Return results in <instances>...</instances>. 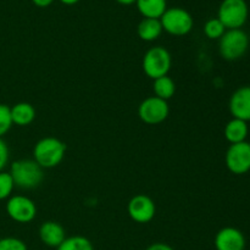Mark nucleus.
Here are the masks:
<instances>
[{
    "label": "nucleus",
    "instance_id": "f257e3e1",
    "mask_svg": "<svg viewBox=\"0 0 250 250\" xmlns=\"http://www.w3.org/2000/svg\"><path fill=\"white\" fill-rule=\"evenodd\" d=\"M66 154V146L55 137L39 139L33 148V160L42 168H54L62 163Z\"/></svg>",
    "mask_w": 250,
    "mask_h": 250
},
{
    "label": "nucleus",
    "instance_id": "f03ea898",
    "mask_svg": "<svg viewBox=\"0 0 250 250\" xmlns=\"http://www.w3.org/2000/svg\"><path fill=\"white\" fill-rule=\"evenodd\" d=\"M9 172L14 180L15 187L21 189H34L41 186L44 178L43 168L31 159L14 161Z\"/></svg>",
    "mask_w": 250,
    "mask_h": 250
},
{
    "label": "nucleus",
    "instance_id": "9d476101",
    "mask_svg": "<svg viewBox=\"0 0 250 250\" xmlns=\"http://www.w3.org/2000/svg\"><path fill=\"white\" fill-rule=\"evenodd\" d=\"M129 217L137 224H148L155 217L156 207L154 200L146 194H137L127 205Z\"/></svg>",
    "mask_w": 250,
    "mask_h": 250
},
{
    "label": "nucleus",
    "instance_id": "f8f14e48",
    "mask_svg": "<svg viewBox=\"0 0 250 250\" xmlns=\"http://www.w3.org/2000/svg\"><path fill=\"white\" fill-rule=\"evenodd\" d=\"M229 112L233 119L250 121V85L239 87L229 98Z\"/></svg>",
    "mask_w": 250,
    "mask_h": 250
},
{
    "label": "nucleus",
    "instance_id": "dca6fc26",
    "mask_svg": "<svg viewBox=\"0 0 250 250\" xmlns=\"http://www.w3.org/2000/svg\"><path fill=\"white\" fill-rule=\"evenodd\" d=\"M248 133V122L242 121V120L232 119L225 126V138H226L227 142H229V144H237L242 143V142H246Z\"/></svg>",
    "mask_w": 250,
    "mask_h": 250
},
{
    "label": "nucleus",
    "instance_id": "5701e85b",
    "mask_svg": "<svg viewBox=\"0 0 250 250\" xmlns=\"http://www.w3.org/2000/svg\"><path fill=\"white\" fill-rule=\"evenodd\" d=\"M0 250H28L26 243L16 237H5L0 239Z\"/></svg>",
    "mask_w": 250,
    "mask_h": 250
},
{
    "label": "nucleus",
    "instance_id": "20e7f679",
    "mask_svg": "<svg viewBox=\"0 0 250 250\" xmlns=\"http://www.w3.org/2000/svg\"><path fill=\"white\" fill-rule=\"evenodd\" d=\"M171 65H172V58L170 51L160 45L149 49L144 54L143 62H142L144 73L153 81L167 76L171 70Z\"/></svg>",
    "mask_w": 250,
    "mask_h": 250
},
{
    "label": "nucleus",
    "instance_id": "423d86ee",
    "mask_svg": "<svg viewBox=\"0 0 250 250\" xmlns=\"http://www.w3.org/2000/svg\"><path fill=\"white\" fill-rule=\"evenodd\" d=\"M161 26L166 33L175 37L187 36L194 26V20L189 11L182 7H170L160 17Z\"/></svg>",
    "mask_w": 250,
    "mask_h": 250
},
{
    "label": "nucleus",
    "instance_id": "393cba45",
    "mask_svg": "<svg viewBox=\"0 0 250 250\" xmlns=\"http://www.w3.org/2000/svg\"><path fill=\"white\" fill-rule=\"evenodd\" d=\"M146 250H175L171 246L166 243H154L149 246Z\"/></svg>",
    "mask_w": 250,
    "mask_h": 250
},
{
    "label": "nucleus",
    "instance_id": "f3484780",
    "mask_svg": "<svg viewBox=\"0 0 250 250\" xmlns=\"http://www.w3.org/2000/svg\"><path fill=\"white\" fill-rule=\"evenodd\" d=\"M164 29L160 20L156 19H143L138 24L137 33L138 37L144 42H154L160 38Z\"/></svg>",
    "mask_w": 250,
    "mask_h": 250
},
{
    "label": "nucleus",
    "instance_id": "7ed1b4c3",
    "mask_svg": "<svg viewBox=\"0 0 250 250\" xmlns=\"http://www.w3.org/2000/svg\"><path fill=\"white\" fill-rule=\"evenodd\" d=\"M249 48V37L242 28L227 29L219 39L220 55L227 61H236L247 53Z\"/></svg>",
    "mask_w": 250,
    "mask_h": 250
},
{
    "label": "nucleus",
    "instance_id": "6ab92c4d",
    "mask_svg": "<svg viewBox=\"0 0 250 250\" xmlns=\"http://www.w3.org/2000/svg\"><path fill=\"white\" fill-rule=\"evenodd\" d=\"M56 250H94L92 242L83 236L66 237Z\"/></svg>",
    "mask_w": 250,
    "mask_h": 250
},
{
    "label": "nucleus",
    "instance_id": "a878e982",
    "mask_svg": "<svg viewBox=\"0 0 250 250\" xmlns=\"http://www.w3.org/2000/svg\"><path fill=\"white\" fill-rule=\"evenodd\" d=\"M37 7H48L54 2V0H32Z\"/></svg>",
    "mask_w": 250,
    "mask_h": 250
},
{
    "label": "nucleus",
    "instance_id": "9b49d317",
    "mask_svg": "<svg viewBox=\"0 0 250 250\" xmlns=\"http://www.w3.org/2000/svg\"><path fill=\"white\" fill-rule=\"evenodd\" d=\"M216 250H244L247 241L242 231L236 227H224L215 236Z\"/></svg>",
    "mask_w": 250,
    "mask_h": 250
},
{
    "label": "nucleus",
    "instance_id": "c85d7f7f",
    "mask_svg": "<svg viewBox=\"0 0 250 250\" xmlns=\"http://www.w3.org/2000/svg\"><path fill=\"white\" fill-rule=\"evenodd\" d=\"M249 144H250V143H249Z\"/></svg>",
    "mask_w": 250,
    "mask_h": 250
},
{
    "label": "nucleus",
    "instance_id": "1a4fd4ad",
    "mask_svg": "<svg viewBox=\"0 0 250 250\" xmlns=\"http://www.w3.org/2000/svg\"><path fill=\"white\" fill-rule=\"evenodd\" d=\"M226 166L234 175H244L250 171V144L248 142L231 144L225 156Z\"/></svg>",
    "mask_w": 250,
    "mask_h": 250
},
{
    "label": "nucleus",
    "instance_id": "aec40b11",
    "mask_svg": "<svg viewBox=\"0 0 250 250\" xmlns=\"http://www.w3.org/2000/svg\"><path fill=\"white\" fill-rule=\"evenodd\" d=\"M226 31V27L221 23V21L217 17L208 20L204 24V34L209 39H212V41L221 38Z\"/></svg>",
    "mask_w": 250,
    "mask_h": 250
},
{
    "label": "nucleus",
    "instance_id": "412c9836",
    "mask_svg": "<svg viewBox=\"0 0 250 250\" xmlns=\"http://www.w3.org/2000/svg\"><path fill=\"white\" fill-rule=\"evenodd\" d=\"M15 183L10 172H0V200H7L14 192Z\"/></svg>",
    "mask_w": 250,
    "mask_h": 250
},
{
    "label": "nucleus",
    "instance_id": "bb28decb",
    "mask_svg": "<svg viewBox=\"0 0 250 250\" xmlns=\"http://www.w3.org/2000/svg\"><path fill=\"white\" fill-rule=\"evenodd\" d=\"M59 1H60L61 4H63V5H67V6H72V5L77 4L80 0H59Z\"/></svg>",
    "mask_w": 250,
    "mask_h": 250
},
{
    "label": "nucleus",
    "instance_id": "0eeeda50",
    "mask_svg": "<svg viewBox=\"0 0 250 250\" xmlns=\"http://www.w3.org/2000/svg\"><path fill=\"white\" fill-rule=\"evenodd\" d=\"M6 214L17 224H29L37 216V205L24 195H11L6 202Z\"/></svg>",
    "mask_w": 250,
    "mask_h": 250
},
{
    "label": "nucleus",
    "instance_id": "6e6552de",
    "mask_svg": "<svg viewBox=\"0 0 250 250\" xmlns=\"http://www.w3.org/2000/svg\"><path fill=\"white\" fill-rule=\"evenodd\" d=\"M170 114V107L166 100L158 97H149L141 103L138 116L144 124L159 125L165 121Z\"/></svg>",
    "mask_w": 250,
    "mask_h": 250
},
{
    "label": "nucleus",
    "instance_id": "2eb2a0df",
    "mask_svg": "<svg viewBox=\"0 0 250 250\" xmlns=\"http://www.w3.org/2000/svg\"><path fill=\"white\" fill-rule=\"evenodd\" d=\"M12 124L16 126L24 127L31 125L36 119V109L29 103H17L10 107Z\"/></svg>",
    "mask_w": 250,
    "mask_h": 250
},
{
    "label": "nucleus",
    "instance_id": "4468645a",
    "mask_svg": "<svg viewBox=\"0 0 250 250\" xmlns=\"http://www.w3.org/2000/svg\"><path fill=\"white\" fill-rule=\"evenodd\" d=\"M134 4L143 19L160 20L167 10V0H136Z\"/></svg>",
    "mask_w": 250,
    "mask_h": 250
},
{
    "label": "nucleus",
    "instance_id": "ddd939ff",
    "mask_svg": "<svg viewBox=\"0 0 250 250\" xmlns=\"http://www.w3.org/2000/svg\"><path fill=\"white\" fill-rule=\"evenodd\" d=\"M39 238L44 246L58 248L66 239L65 229L59 222L45 221L39 227Z\"/></svg>",
    "mask_w": 250,
    "mask_h": 250
},
{
    "label": "nucleus",
    "instance_id": "cd10ccee",
    "mask_svg": "<svg viewBox=\"0 0 250 250\" xmlns=\"http://www.w3.org/2000/svg\"><path fill=\"white\" fill-rule=\"evenodd\" d=\"M115 1L119 2V4H121V5H125V6H129V5H132L136 2V0H115Z\"/></svg>",
    "mask_w": 250,
    "mask_h": 250
},
{
    "label": "nucleus",
    "instance_id": "b1692460",
    "mask_svg": "<svg viewBox=\"0 0 250 250\" xmlns=\"http://www.w3.org/2000/svg\"><path fill=\"white\" fill-rule=\"evenodd\" d=\"M10 159V150L9 146H7L6 142L2 138H0V172L4 171V168L6 167L7 164H9Z\"/></svg>",
    "mask_w": 250,
    "mask_h": 250
},
{
    "label": "nucleus",
    "instance_id": "39448f33",
    "mask_svg": "<svg viewBox=\"0 0 250 250\" xmlns=\"http://www.w3.org/2000/svg\"><path fill=\"white\" fill-rule=\"evenodd\" d=\"M249 7L246 0H222L217 10V19L226 29H239L246 24Z\"/></svg>",
    "mask_w": 250,
    "mask_h": 250
},
{
    "label": "nucleus",
    "instance_id": "4be33fe9",
    "mask_svg": "<svg viewBox=\"0 0 250 250\" xmlns=\"http://www.w3.org/2000/svg\"><path fill=\"white\" fill-rule=\"evenodd\" d=\"M11 112L10 107L5 104H0V138L5 136L12 127Z\"/></svg>",
    "mask_w": 250,
    "mask_h": 250
},
{
    "label": "nucleus",
    "instance_id": "a211bd4d",
    "mask_svg": "<svg viewBox=\"0 0 250 250\" xmlns=\"http://www.w3.org/2000/svg\"><path fill=\"white\" fill-rule=\"evenodd\" d=\"M153 89H154V94H155V97L167 102L168 99H171V98L175 95L176 83L171 77H168V76H164V77L154 80Z\"/></svg>",
    "mask_w": 250,
    "mask_h": 250
}]
</instances>
